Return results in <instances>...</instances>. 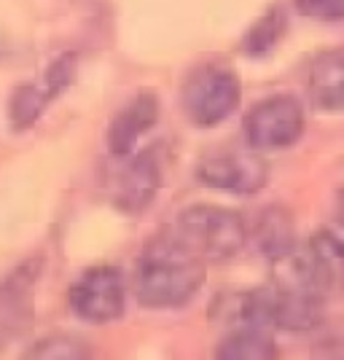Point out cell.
Masks as SVG:
<instances>
[{
  "label": "cell",
  "instance_id": "obj_1",
  "mask_svg": "<svg viewBox=\"0 0 344 360\" xmlns=\"http://www.w3.org/2000/svg\"><path fill=\"white\" fill-rule=\"evenodd\" d=\"M205 285V261L183 250L170 234L148 242L135 269V299L146 309H180Z\"/></svg>",
  "mask_w": 344,
  "mask_h": 360
},
{
  "label": "cell",
  "instance_id": "obj_2",
  "mask_svg": "<svg viewBox=\"0 0 344 360\" xmlns=\"http://www.w3.org/2000/svg\"><path fill=\"white\" fill-rule=\"evenodd\" d=\"M170 237L205 264H221L242 253L248 245V226L229 207L194 205L178 215Z\"/></svg>",
  "mask_w": 344,
  "mask_h": 360
},
{
  "label": "cell",
  "instance_id": "obj_3",
  "mask_svg": "<svg viewBox=\"0 0 344 360\" xmlns=\"http://www.w3.org/2000/svg\"><path fill=\"white\" fill-rule=\"evenodd\" d=\"M180 100L194 127L212 129L240 108L242 84L226 65H202L186 78Z\"/></svg>",
  "mask_w": 344,
  "mask_h": 360
},
{
  "label": "cell",
  "instance_id": "obj_4",
  "mask_svg": "<svg viewBox=\"0 0 344 360\" xmlns=\"http://www.w3.org/2000/svg\"><path fill=\"white\" fill-rule=\"evenodd\" d=\"M304 129H307V113L296 94H272L255 103L242 119L245 143L261 153L296 146Z\"/></svg>",
  "mask_w": 344,
  "mask_h": 360
},
{
  "label": "cell",
  "instance_id": "obj_5",
  "mask_svg": "<svg viewBox=\"0 0 344 360\" xmlns=\"http://www.w3.org/2000/svg\"><path fill=\"white\" fill-rule=\"evenodd\" d=\"M196 180L208 188L226 191L234 196H253L258 194L267 180H269V167L261 159V150L237 146H226L205 153L196 165Z\"/></svg>",
  "mask_w": 344,
  "mask_h": 360
},
{
  "label": "cell",
  "instance_id": "obj_6",
  "mask_svg": "<svg viewBox=\"0 0 344 360\" xmlns=\"http://www.w3.org/2000/svg\"><path fill=\"white\" fill-rule=\"evenodd\" d=\"M70 309L78 320L89 326L116 323L127 309V283L116 266H91L68 293Z\"/></svg>",
  "mask_w": 344,
  "mask_h": 360
},
{
  "label": "cell",
  "instance_id": "obj_7",
  "mask_svg": "<svg viewBox=\"0 0 344 360\" xmlns=\"http://www.w3.org/2000/svg\"><path fill=\"white\" fill-rule=\"evenodd\" d=\"M165 183V165L156 148H148L129 159L119 175L116 191H113V205L127 215H140L153 205Z\"/></svg>",
  "mask_w": 344,
  "mask_h": 360
},
{
  "label": "cell",
  "instance_id": "obj_8",
  "mask_svg": "<svg viewBox=\"0 0 344 360\" xmlns=\"http://www.w3.org/2000/svg\"><path fill=\"white\" fill-rule=\"evenodd\" d=\"M156 121H159V97L153 91H137L135 97L113 116L108 132H105V143H108L110 156H116V159L132 156L140 137L151 132L156 127Z\"/></svg>",
  "mask_w": 344,
  "mask_h": 360
},
{
  "label": "cell",
  "instance_id": "obj_9",
  "mask_svg": "<svg viewBox=\"0 0 344 360\" xmlns=\"http://www.w3.org/2000/svg\"><path fill=\"white\" fill-rule=\"evenodd\" d=\"M307 94L320 110H344V46L326 49L310 62Z\"/></svg>",
  "mask_w": 344,
  "mask_h": 360
},
{
  "label": "cell",
  "instance_id": "obj_10",
  "mask_svg": "<svg viewBox=\"0 0 344 360\" xmlns=\"http://www.w3.org/2000/svg\"><path fill=\"white\" fill-rule=\"evenodd\" d=\"M212 355L218 360H272L277 358V342L267 326L242 323L224 330Z\"/></svg>",
  "mask_w": 344,
  "mask_h": 360
},
{
  "label": "cell",
  "instance_id": "obj_11",
  "mask_svg": "<svg viewBox=\"0 0 344 360\" xmlns=\"http://www.w3.org/2000/svg\"><path fill=\"white\" fill-rule=\"evenodd\" d=\"M255 248L258 253L264 255L269 264L285 258L288 253H293L299 248L296 242V226L293 218L285 207H267V210L258 215V224H255Z\"/></svg>",
  "mask_w": 344,
  "mask_h": 360
},
{
  "label": "cell",
  "instance_id": "obj_12",
  "mask_svg": "<svg viewBox=\"0 0 344 360\" xmlns=\"http://www.w3.org/2000/svg\"><path fill=\"white\" fill-rule=\"evenodd\" d=\"M51 100H54V94L49 91L44 78L38 84H22V86H16V91L11 94V103H8V121H11L14 132L30 129L32 124L44 116V110L49 108Z\"/></svg>",
  "mask_w": 344,
  "mask_h": 360
},
{
  "label": "cell",
  "instance_id": "obj_13",
  "mask_svg": "<svg viewBox=\"0 0 344 360\" xmlns=\"http://www.w3.org/2000/svg\"><path fill=\"white\" fill-rule=\"evenodd\" d=\"M285 32V14L280 8H272L267 14L255 22L250 30L245 32L242 38V54L250 57V60H261V57H269L274 51V46L283 41Z\"/></svg>",
  "mask_w": 344,
  "mask_h": 360
},
{
  "label": "cell",
  "instance_id": "obj_14",
  "mask_svg": "<svg viewBox=\"0 0 344 360\" xmlns=\"http://www.w3.org/2000/svg\"><path fill=\"white\" fill-rule=\"evenodd\" d=\"M30 358H44V360H75V358H89V347L78 339L70 336H51L44 339L41 345L32 347Z\"/></svg>",
  "mask_w": 344,
  "mask_h": 360
},
{
  "label": "cell",
  "instance_id": "obj_15",
  "mask_svg": "<svg viewBox=\"0 0 344 360\" xmlns=\"http://www.w3.org/2000/svg\"><path fill=\"white\" fill-rule=\"evenodd\" d=\"M75 68H78L75 54H62V57H57V60L49 65V70L44 73V84L49 86V91L54 94V100L73 84Z\"/></svg>",
  "mask_w": 344,
  "mask_h": 360
},
{
  "label": "cell",
  "instance_id": "obj_16",
  "mask_svg": "<svg viewBox=\"0 0 344 360\" xmlns=\"http://www.w3.org/2000/svg\"><path fill=\"white\" fill-rule=\"evenodd\" d=\"M296 8L301 16L314 22H342L344 0H296Z\"/></svg>",
  "mask_w": 344,
  "mask_h": 360
},
{
  "label": "cell",
  "instance_id": "obj_17",
  "mask_svg": "<svg viewBox=\"0 0 344 360\" xmlns=\"http://www.w3.org/2000/svg\"><path fill=\"white\" fill-rule=\"evenodd\" d=\"M312 358H336L344 360V328L326 330L320 342L312 347Z\"/></svg>",
  "mask_w": 344,
  "mask_h": 360
},
{
  "label": "cell",
  "instance_id": "obj_18",
  "mask_svg": "<svg viewBox=\"0 0 344 360\" xmlns=\"http://www.w3.org/2000/svg\"><path fill=\"white\" fill-rule=\"evenodd\" d=\"M326 231H329L331 237H333V242L344 250V199L342 196H336V210L331 215V224L326 226Z\"/></svg>",
  "mask_w": 344,
  "mask_h": 360
},
{
  "label": "cell",
  "instance_id": "obj_19",
  "mask_svg": "<svg viewBox=\"0 0 344 360\" xmlns=\"http://www.w3.org/2000/svg\"><path fill=\"white\" fill-rule=\"evenodd\" d=\"M339 196H342V199H344V186H342V188H339Z\"/></svg>",
  "mask_w": 344,
  "mask_h": 360
},
{
  "label": "cell",
  "instance_id": "obj_20",
  "mask_svg": "<svg viewBox=\"0 0 344 360\" xmlns=\"http://www.w3.org/2000/svg\"><path fill=\"white\" fill-rule=\"evenodd\" d=\"M0 347H3V342H0Z\"/></svg>",
  "mask_w": 344,
  "mask_h": 360
}]
</instances>
